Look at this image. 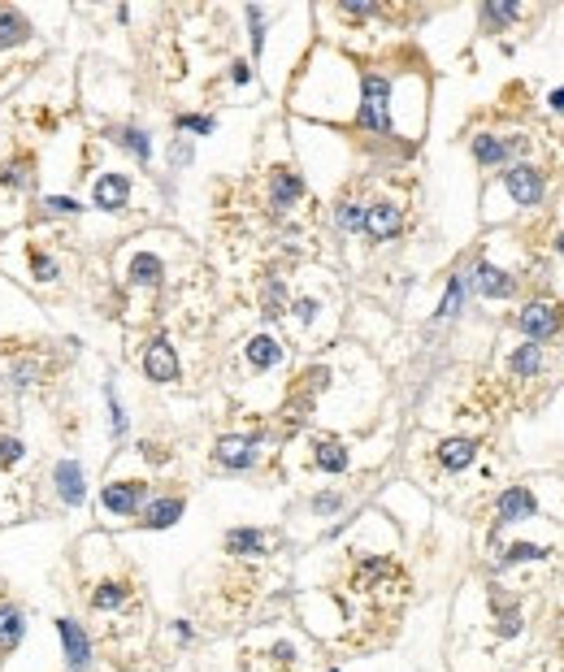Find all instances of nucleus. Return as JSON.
<instances>
[{"mask_svg": "<svg viewBox=\"0 0 564 672\" xmlns=\"http://www.w3.org/2000/svg\"><path fill=\"white\" fill-rule=\"evenodd\" d=\"M57 637H61V651H66V669L70 672L91 669V637H87V630H82L75 616L57 621Z\"/></svg>", "mask_w": 564, "mask_h": 672, "instance_id": "7ed1b4c3", "label": "nucleus"}, {"mask_svg": "<svg viewBox=\"0 0 564 672\" xmlns=\"http://www.w3.org/2000/svg\"><path fill=\"white\" fill-rule=\"evenodd\" d=\"M460 295H465V282H460V277H451V286H447L444 304H439V316L456 313V309H460Z\"/></svg>", "mask_w": 564, "mask_h": 672, "instance_id": "c85d7f7f", "label": "nucleus"}, {"mask_svg": "<svg viewBox=\"0 0 564 672\" xmlns=\"http://www.w3.org/2000/svg\"><path fill=\"white\" fill-rule=\"evenodd\" d=\"M304 196V183H300V174H291V169H279L274 174V183H270V204H274V213H286V208H295Z\"/></svg>", "mask_w": 564, "mask_h": 672, "instance_id": "ddd939ff", "label": "nucleus"}, {"mask_svg": "<svg viewBox=\"0 0 564 672\" xmlns=\"http://www.w3.org/2000/svg\"><path fill=\"white\" fill-rule=\"evenodd\" d=\"M109 412H114V435H126V412H121V403L114 391H109Z\"/></svg>", "mask_w": 564, "mask_h": 672, "instance_id": "f704fd0d", "label": "nucleus"}, {"mask_svg": "<svg viewBox=\"0 0 564 672\" xmlns=\"http://www.w3.org/2000/svg\"><path fill=\"white\" fill-rule=\"evenodd\" d=\"M144 495H148V481L121 477V481H109V486L100 490V508L109 516H135L144 508Z\"/></svg>", "mask_w": 564, "mask_h": 672, "instance_id": "f03ea898", "label": "nucleus"}, {"mask_svg": "<svg viewBox=\"0 0 564 672\" xmlns=\"http://www.w3.org/2000/svg\"><path fill=\"white\" fill-rule=\"evenodd\" d=\"M48 208H52V213H79V204L70 196H52L48 199Z\"/></svg>", "mask_w": 564, "mask_h": 672, "instance_id": "4c0bfd02", "label": "nucleus"}, {"mask_svg": "<svg viewBox=\"0 0 564 672\" xmlns=\"http://www.w3.org/2000/svg\"><path fill=\"white\" fill-rule=\"evenodd\" d=\"M247 22H252V48L261 52V48H265V13L252 4V9H247Z\"/></svg>", "mask_w": 564, "mask_h": 672, "instance_id": "c756f323", "label": "nucleus"}, {"mask_svg": "<svg viewBox=\"0 0 564 672\" xmlns=\"http://www.w3.org/2000/svg\"><path fill=\"white\" fill-rule=\"evenodd\" d=\"M552 109H556V114H564V87L556 91V96H552Z\"/></svg>", "mask_w": 564, "mask_h": 672, "instance_id": "a19ab883", "label": "nucleus"}, {"mask_svg": "<svg viewBox=\"0 0 564 672\" xmlns=\"http://www.w3.org/2000/svg\"><path fill=\"white\" fill-rule=\"evenodd\" d=\"M27 637V607L0 598V655H13Z\"/></svg>", "mask_w": 564, "mask_h": 672, "instance_id": "423d86ee", "label": "nucleus"}, {"mask_svg": "<svg viewBox=\"0 0 564 672\" xmlns=\"http://www.w3.org/2000/svg\"><path fill=\"white\" fill-rule=\"evenodd\" d=\"M318 469H325V474H343L348 469V447L339 438H322L318 442Z\"/></svg>", "mask_w": 564, "mask_h": 672, "instance_id": "4be33fe9", "label": "nucleus"}, {"mask_svg": "<svg viewBox=\"0 0 564 672\" xmlns=\"http://www.w3.org/2000/svg\"><path fill=\"white\" fill-rule=\"evenodd\" d=\"M282 348L274 334H256V339H247V360L256 364V369H270V364H279Z\"/></svg>", "mask_w": 564, "mask_h": 672, "instance_id": "412c9836", "label": "nucleus"}, {"mask_svg": "<svg viewBox=\"0 0 564 672\" xmlns=\"http://www.w3.org/2000/svg\"><path fill=\"white\" fill-rule=\"evenodd\" d=\"M504 183H508V192H513L517 204H538L543 199V174L534 165H513L504 174Z\"/></svg>", "mask_w": 564, "mask_h": 672, "instance_id": "1a4fd4ad", "label": "nucleus"}, {"mask_svg": "<svg viewBox=\"0 0 564 672\" xmlns=\"http://www.w3.org/2000/svg\"><path fill=\"white\" fill-rule=\"evenodd\" d=\"M256 460V438H222L217 442V465H226V469H247Z\"/></svg>", "mask_w": 564, "mask_h": 672, "instance_id": "dca6fc26", "label": "nucleus"}, {"mask_svg": "<svg viewBox=\"0 0 564 672\" xmlns=\"http://www.w3.org/2000/svg\"><path fill=\"white\" fill-rule=\"evenodd\" d=\"M330 672H339V669H330Z\"/></svg>", "mask_w": 564, "mask_h": 672, "instance_id": "37998d69", "label": "nucleus"}, {"mask_svg": "<svg viewBox=\"0 0 564 672\" xmlns=\"http://www.w3.org/2000/svg\"><path fill=\"white\" fill-rule=\"evenodd\" d=\"M91 199H96V208H105V213H121L126 199H130V178H126V174H100Z\"/></svg>", "mask_w": 564, "mask_h": 672, "instance_id": "6e6552de", "label": "nucleus"}, {"mask_svg": "<svg viewBox=\"0 0 564 672\" xmlns=\"http://www.w3.org/2000/svg\"><path fill=\"white\" fill-rule=\"evenodd\" d=\"M130 598H135V586L126 577H105V582H96L87 603H91V612H121Z\"/></svg>", "mask_w": 564, "mask_h": 672, "instance_id": "0eeeda50", "label": "nucleus"}, {"mask_svg": "<svg viewBox=\"0 0 564 672\" xmlns=\"http://www.w3.org/2000/svg\"><path fill=\"white\" fill-rule=\"evenodd\" d=\"M486 18H490V22H513V18H517V4H486Z\"/></svg>", "mask_w": 564, "mask_h": 672, "instance_id": "473e14b6", "label": "nucleus"}, {"mask_svg": "<svg viewBox=\"0 0 564 672\" xmlns=\"http://www.w3.org/2000/svg\"><path fill=\"white\" fill-rule=\"evenodd\" d=\"M343 13H352V18H369V13H378L373 4H361V0H343Z\"/></svg>", "mask_w": 564, "mask_h": 672, "instance_id": "e433bc0d", "label": "nucleus"}, {"mask_svg": "<svg viewBox=\"0 0 564 672\" xmlns=\"http://www.w3.org/2000/svg\"><path fill=\"white\" fill-rule=\"evenodd\" d=\"M36 277H40V282H52V277H57V261H48V256H36Z\"/></svg>", "mask_w": 564, "mask_h": 672, "instance_id": "c9c22d12", "label": "nucleus"}, {"mask_svg": "<svg viewBox=\"0 0 564 672\" xmlns=\"http://www.w3.org/2000/svg\"><path fill=\"white\" fill-rule=\"evenodd\" d=\"M387 100H391V82L382 79V75H364V96H361V126L364 130H378V135H387V130H391Z\"/></svg>", "mask_w": 564, "mask_h": 672, "instance_id": "f257e3e1", "label": "nucleus"}, {"mask_svg": "<svg viewBox=\"0 0 564 672\" xmlns=\"http://www.w3.org/2000/svg\"><path fill=\"white\" fill-rule=\"evenodd\" d=\"M52 490H57V499H61L66 508H79L82 499H87V474H82V465L57 460V465H52Z\"/></svg>", "mask_w": 564, "mask_h": 672, "instance_id": "39448f33", "label": "nucleus"}, {"mask_svg": "<svg viewBox=\"0 0 564 672\" xmlns=\"http://www.w3.org/2000/svg\"><path fill=\"white\" fill-rule=\"evenodd\" d=\"M265 547H270V538L261 529H231L226 534V552L231 555H265Z\"/></svg>", "mask_w": 564, "mask_h": 672, "instance_id": "6ab92c4d", "label": "nucleus"}, {"mask_svg": "<svg viewBox=\"0 0 564 672\" xmlns=\"http://www.w3.org/2000/svg\"><path fill=\"white\" fill-rule=\"evenodd\" d=\"M474 286H478V295H490V300H504V295L517 291L513 277L504 270H495V265H486V261H478V270H474Z\"/></svg>", "mask_w": 564, "mask_h": 672, "instance_id": "2eb2a0df", "label": "nucleus"}, {"mask_svg": "<svg viewBox=\"0 0 564 672\" xmlns=\"http://www.w3.org/2000/svg\"><path fill=\"white\" fill-rule=\"evenodd\" d=\"M114 139H118L126 153H135L139 160L153 157V148H148V135H144L139 126H121V130H114Z\"/></svg>", "mask_w": 564, "mask_h": 672, "instance_id": "5701e85b", "label": "nucleus"}, {"mask_svg": "<svg viewBox=\"0 0 564 672\" xmlns=\"http://www.w3.org/2000/svg\"><path fill=\"white\" fill-rule=\"evenodd\" d=\"M31 169H36L31 157L9 160V165H4V187H18V192H22V187H31Z\"/></svg>", "mask_w": 564, "mask_h": 672, "instance_id": "bb28decb", "label": "nucleus"}, {"mask_svg": "<svg viewBox=\"0 0 564 672\" xmlns=\"http://www.w3.org/2000/svg\"><path fill=\"white\" fill-rule=\"evenodd\" d=\"M474 456H478V442H474V438H447V442H439V465H444L447 474L469 469Z\"/></svg>", "mask_w": 564, "mask_h": 672, "instance_id": "4468645a", "label": "nucleus"}, {"mask_svg": "<svg viewBox=\"0 0 564 672\" xmlns=\"http://www.w3.org/2000/svg\"><path fill=\"white\" fill-rule=\"evenodd\" d=\"M295 313H300V321H313V313H318V300H300V304H295Z\"/></svg>", "mask_w": 564, "mask_h": 672, "instance_id": "58836bf2", "label": "nucleus"}, {"mask_svg": "<svg viewBox=\"0 0 564 672\" xmlns=\"http://www.w3.org/2000/svg\"><path fill=\"white\" fill-rule=\"evenodd\" d=\"M18 460H22V442H18V438H0V465L13 469Z\"/></svg>", "mask_w": 564, "mask_h": 672, "instance_id": "7c9ffc66", "label": "nucleus"}, {"mask_svg": "<svg viewBox=\"0 0 564 672\" xmlns=\"http://www.w3.org/2000/svg\"><path fill=\"white\" fill-rule=\"evenodd\" d=\"M162 274H165V265L153 256V252H139V256H130V265H126V277L139 282V286H157Z\"/></svg>", "mask_w": 564, "mask_h": 672, "instance_id": "a211bd4d", "label": "nucleus"}, {"mask_svg": "<svg viewBox=\"0 0 564 672\" xmlns=\"http://www.w3.org/2000/svg\"><path fill=\"white\" fill-rule=\"evenodd\" d=\"M547 547H534V543H513L508 552H504V564H522V559H547Z\"/></svg>", "mask_w": 564, "mask_h": 672, "instance_id": "cd10ccee", "label": "nucleus"}, {"mask_svg": "<svg viewBox=\"0 0 564 672\" xmlns=\"http://www.w3.org/2000/svg\"><path fill=\"white\" fill-rule=\"evenodd\" d=\"M334 222H339V231H364V204H357V199H339Z\"/></svg>", "mask_w": 564, "mask_h": 672, "instance_id": "a878e982", "label": "nucleus"}, {"mask_svg": "<svg viewBox=\"0 0 564 672\" xmlns=\"http://www.w3.org/2000/svg\"><path fill=\"white\" fill-rule=\"evenodd\" d=\"M561 304H552V300H534V304H525V313L517 316V325H522L525 339H552L556 330H561Z\"/></svg>", "mask_w": 564, "mask_h": 672, "instance_id": "20e7f679", "label": "nucleus"}, {"mask_svg": "<svg viewBox=\"0 0 564 672\" xmlns=\"http://www.w3.org/2000/svg\"><path fill=\"white\" fill-rule=\"evenodd\" d=\"M231 79H235V82H247V79H252V70H247V66H243V61H240V66L231 70Z\"/></svg>", "mask_w": 564, "mask_h": 672, "instance_id": "ea45409f", "label": "nucleus"}, {"mask_svg": "<svg viewBox=\"0 0 564 672\" xmlns=\"http://www.w3.org/2000/svg\"><path fill=\"white\" fill-rule=\"evenodd\" d=\"M178 130H192V135H208V130H213V118L187 114V118H178Z\"/></svg>", "mask_w": 564, "mask_h": 672, "instance_id": "2f4dec72", "label": "nucleus"}, {"mask_svg": "<svg viewBox=\"0 0 564 672\" xmlns=\"http://www.w3.org/2000/svg\"><path fill=\"white\" fill-rule=\"evenodd\" d=\"M183 508H187V504H183L178 495H174V499H157V504L144 508V520H139V525H148V529H169V525L183 516Z\"/></svg>", "mask_w": 564, "mask_h": 672, "instance_id": "f3484780", "label": "nucleus"}, {"mask_svg": "<svg viewBox=\"0 0 564 672\" xmlns=\"http://www.w3.org/2000/svg\"><path fill=\"white\" fill-rule=\"evenodd\" d=\"M144 373L153 378V382H178V357H174V348L157 339V343H148V352H144Z\"/></svg>", "mask_w": 564, "mask_h": 672, "instance_id": "f8f14e48", "label": "nucleus"}, {"mask_svg": "<svg viewBox=\"0 0 564 672\" xmlns=\"http://www.w3.org/2000/svg\"><path fill=\"white\" fill-rule=\"evenodd\" d=\"M556 247H561V252H564V235H561V238H556Z\"/></svg>", "mask_w": 564, "mask_h": 672, "instance_id": "79ce46f5", "label": "nucleus"}, {"mask_svg": "<svg viewBox=\"0 0 564 672\" xmlns=\"http://www.w3.org/2000/svg\"><path fill=\"white\" fill-rule=\"evenodd\" d=\"M534 513H538L534 495H529L525 486H513V490H504L499 504H495V525H513V520H525V516H534Z\"/></svg>", "mask_w": 564, "mask_h": 672, "instance_id": "9d476101", "label": "nucleus"}, {"mask_svg": "<svg viewBox=\"0 0 564 672\" xmlns=\"http://www.w3.org/2000/svg\"><path fill=\"white\" fill-rule=\"evenodd\" d=\"M313 508H318V513H339V508H343V495H318Z\"/></svg>", "mask_w": 564, "mask_h": 672, "instance_id": "72a5a7b5", "label": "nucleus"}, {"mask_svg": "<svg viewBox=\"0 0 564 672\" xmlns=\"http://www.w3.org/2000/svg\"><path fill=\"white\" fill-rule=\"evenodd\" d=\"M474 157L483 160V165H499V160L508 157V144L495 139V135H478V139H474Z\"/></svg>", "mask_w": 564, "mask_h": 672, "instance_id": "393cba45", "label": "nucleus"}, {"mask_svg": "<svg viewBox=\"0 0 564 672\" xmlns=\"http://www.w3.org/2000/svg\"><path fill=\"white\" fill-rule=\"evenodd\" d=\"M538 369H543V352H538L534 343H522V348L513 352V373H517V378H534Z\"/></svg>", "mask_w": 564, "mask_h": 672, "instance_id": "b1692460", "label": "nucleus"}, {"mask_svg": "<svg viewBox=\"0 0 564 672\" xmlns=\"http://www.w3.org/2000/svg\"><path fill=\"white\" fill-rule=\"evenodd\" d=\"M364 231L378 238H396L403 231V213L396 208V204H369L364 208Z\"/></svg>", "mask_w": 564, "mask_h": 672, "instance_id": "9b49d317", "label": "nucleus"}, {"mask_svg": "<svg viewBox=\"0 0 564 672\" xmlns=\"http://www.w3.org/2000/svg\"><path fill=\"white\" fill-rule=\"evenodd\" d=\"M31 36V22L18 9H0V48H13Z\"/></svg>", "mask_w": 564, "mask_h": 672, "instance_id": "aec40b11", "label": "nucleus"}]
</instances>
